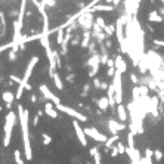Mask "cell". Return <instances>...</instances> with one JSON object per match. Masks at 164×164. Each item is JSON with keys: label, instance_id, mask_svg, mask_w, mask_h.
<instances>
[{"label": "cell", "instance_id": "cell-12", "mask_svg": "<svg viewBox=\"0 0 164 164\" xmlns=\"http://www.w3.org/2000/svg\"><path fill=\"white\" fill-rule=\"evenodd\" d=\"M98 103H99V108H101V109H107V108L109 107V102H108L107 98H102Z\"/></svg>", "mask_w": 164, "mask_h": 164}, {"label": "cell", "instance_id": "cell-4", "mask_svg": "<svg viewBox=\"0 0 164 164\" xmlns=\"http://www.w3.org/2000/svg\"><path fill=\"white\" fill-rule=\"evenodd\" d=\"M56 108L59 109V111H62V113H65V114H68L70 117H74V118H77V120H80V121H87V117H84L83 114H80V113H77V111H74L73 108H67V107H64V105H61V103H56Z\"/></svg>", "mask_w": 164, "mask_h": 164}, {"label": "cell", "instance_id": "cell-16", "mask_svg": "<svg viewBox=\"0 0 164 164\" xmlns=\"http://www.w3.org/2000/svg\"><path fill=\"white\" fill-rule=\"evenodd\" d=\"M117 148H118V152H120V154H126V148H124V145H123V143H120V142H118Z\"/></svg>", "mask_w": 164, "mask_h": 164}, {"label": "cell", "instance_id": "cell-10", "mask_svg": "<svg viewBox=\"0 0 164 164\" xmlns=\"http://www.w3.org/2000/svg\"><path fill=\"white\" fill-rule=\"evenodd\" d=\"M118 139H120V137H118V135H114L113 137H109V139L105 142V146H107V149H108V148H111V146L114 145V142H117Z\"/></svg>", "mask_w": 164, "mask_h": 164}, {"label": "cell", "instance_id": "cell-2", "mask_svg": "<svg viewBox=\"0 0 164 164\" xmlns=\"http://www.w3.org/2000/svg\"><path fill=\"white\" fill-rule=\"evenodd\" d=\"M15 126V114L9 113V115L6 117V123H5V139H3V146L7 148L11 145V137H12V129Z\"/></svg>", "mask_w": 164, "mask_h": 164}, {"label": "cell", "instance_id": "cell-9", "mask_svg": "<svg viewBox=\"0 0 164 164\" xmlns=\"http://www.w3.org/2000/svg\"><path fill=\"white\" fill-rule=\"evenodd\" d=\"M13 158H15L16 164H25V161L21 158V151H18V149L13 151Z\"/></svg>", "mask_w": 164, "mask_h": 164}, {"label": "cell", "instance_id": "cell-11", "mask_svg": "<svg viewBox=\"0 0 164 164\" xmlns=\"http://www.w3.org/2000/svg\"><path fill=\"white\" fill-rule=\"evenodd\" d=\"M152 155H154V151H151V149H146V151H145L146 164H152Z\"/></svg>", "mask_w": 164, "mask_h": 164}, {"label": "cell", "instance_id": "cell-18", "mask_svg": "<svg viewBox=\"0 0 164 164\" xmlns=\"http://www.w3.org/2000/svg\"><path fill=\"white\" fill-rule=\"evenodd\" d=\"M130 164H137V163H135V161H130Z\"/></svg>", "mask_w": 164, "mask_h": 164}, {"label": "cell", "instance_id": "cell-5", "mask_svg": "<svg viewBox=\"0 0 164 164\" xmlns=\"http://www.w3.org/2000/svg\"><path fill=\"white\" fill-rule=\"evenodd\" d=\"M73 126H74V129H75V133H77V137H79L80 143H81L83 146H87V139H86V133H84L83 129L80 127V124L77 123V121H74Z\"/></svg>", "mask_w": 164, "mask_h": 164}, {"label": "cell", "instance_id": "cell-14", "mask_svg": "<svg viewBox=\"0 0 164 164\" xmlns=\"http://www.w3.org/2000/svg\"><path fill=\"white\" fill-rule=\"evenodd\" d=\"M154 157H155V160H157V161H161L163 160V152L160 149H155L154 151Z\"/></svg>", "mask_w": 164, "mask_h": 164}, {"label": "cell", "instance_id": "cell-1", "mask_svg": "<svg viewBox=\"0 0 164 164\" xmlns=\"http://www.w3.org/2000/svg\"><path fill=\"white\" fill-rule=\"evenodd\" d=\"M18 111H19V118H21V132H22V142H24L25 160L31 161V160H33V149H31L30 136H28V113H27V111H25L21 105H19Z\"/></svg>", "mask_w": 164, "mask_h": 164}, {"label": "cell", "instance_id": "cell-15", "mask_svg": "<svg viewBox=\"0 0 164 164\" xmlns=\"http://www.w3.org/2000/svg\"><path fill=\"white\" fill-rule=\"evenodd\" d=\"M43 143H45V145H49L50 142H52V137L49 136V135H46V133H43Z\"/></svg>", "mask_w": 164, "mask_h": 164}, {"label": "cell", "instance_id": "cell-7", "mask_svg": "<svg viewBox=\"0 0 164 164\" xmlns=\"http://www.w3.org/2000/svg\"><path fill=\"white\" fill-rule=\"evenodd\" d=\"M45 113H46L49 117H52V118H56V117H58V113L53 109V105H52V103H49V102L45 105Z\"/></svg>", "mask_w": 164, "mask_h": 164}, {"label": "cell", "instance_id": "cell-3", "mask_svg": "<svg viewBox=\"0 0 164 164\" xmlns=\"http://www.w3.org/2000/svg\"><path fill=\"white\" fill-rule=\"evenodd\" d=\"M83 130H84L86 136H90L93 141H98V142H101V143H105V142L108 141V137H107L105 135L99 133L96 129H93V127H84Z\"/></svg>", "mask_w": 164, "mask_h": 164}, {"label": "cell", "instance_id": "cell-17", "mask_svg": "<svg viewBox=\"0 0 164 164\" xmlns=\"http://www.w3.org/2000/svg\"><path fill=\"white\" fill-rule=\"evenodd\" d=\"M118 154H120V152H118V148H117V146H114V148L111 149V157H117Z\"/></svg>", "mask_w": 164, "mask_h": 164}, {"label": "cell", "instance_id": "cell-6", "mask_svg": "<svg viewBox=\"0 0 164 164\" xmlns=\"http://www.w3.org/2000/svg\"><path fill=\"white\" fill-rule=\"evenodd\" d=\"M108 127H109V132L113 133V135H117V132L124 130V129H126V126H124V124H120V123L114 121V120H111V121L108 123Z\"/></svg>", "mask_w": 164, "mask_h": 164}, {"label": "cell", "instance_id": "cell-8", "mask_svg": "<svg viewBox=\"0 0 164 164\" xmlns=\"http://www.w3.org/2000/svg\"><path fill=\"white\" fill-rule=\"evenodd\" d=\"M117 113H118V117H120V120H124L127 118V114H126V109H124V107L121 105V103H120L118 105V108H117Z\"/></svg>", "mask_w": 164, "mask_h": 164}, {"label": "cell", "instance_id": "cell-13", "mask_svg": "<svg viewBox=\"0 0 164 164\" xmlns=\"http://www.w3.org/2000/svg\"><path fill=\"white\" fill-rule=\"evenodd\" d=\"M133 135L135 133H129L127 135V146H129V148H135V141H133Z\"/></svg>", "mask_w": 164, "mask_h": 164}]
</instances>
